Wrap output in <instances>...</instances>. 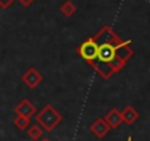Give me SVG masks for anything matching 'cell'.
<instances>
[{
  "label": "cell",
  "instance_id": "cell-1",
  "mask_svg": "<svg viewBox=\"0 0 150 141\" xmlns=\"http://www.w3.org/2000/svg\"><path fill=\"white\" fill-rule=\"evenodd\" d=\"M77 51L103 80H110L115 74H119L134 56L131 41L122 40L109 25L102 27L97 34L84 40Z\"/></svg>",
  "mask_w": 150,
  "mask_h": 141
},
{
  "label": "cell",
  "instance_id": "cell-2",
  "mask_svg": "<svg viewBox=\"0 0 150 141\" xmlns=\"http://www.w3.org/2000/svg\"><path fill=\"white\" fill-rule=\"evenodd\" d=\"M35 121L44 128L46 132H52L57 125L62 123L63 118L52 104H46L40 112L35 113Z\"/></svg>",
  "mask_w": 150,
  "mask_h": 141
},
{
  "label": "cell",
  "instance_id": "cell-3",
  "mask_svg": "<svg viewBox=\"0 0 150 141\" xmlns=\"http://www.w3.org/2000/svg\"><path fill=\"white\" fill-rule=\"evenodd\" d=\"M21 80H22V82L28 88L34 90V88H37L43 82V75H41V72H38L35 68H30V69H27L25 72L22 74V78Z\"/></svg>",
  "mask_w": 150,
  "mask_h": 141
},
{
  "label": "cell",
  "instance_id": "cell-4",
  "mask_svg": "<svg viewBox=\"0 0 150 141\" xmlns=\"http://www.w3.org/2000/svg\"><path fill=\"white\" fill-rule=\"evenodd\" d=\"M110 129H112V128H110V125L106 122L105 118H99V119H96V121L90 125L91 134H93L94 137H97V138H105V137L109 134Z\"/></svg>",
  "mask_w": 150,
  "mask_h": 141
},
{
  "label": "cell",
  "instance_id": "cell-5",
  "mask_svg": "<svg viewBox=\"0 0 150 141\" xmlns=\"http://www.w3.org/2000/svg\"><path fill=\"white\" fill-rule=\"evenodd\" d=\"M15 113H16V115H21V116L33 118V116L37 113V109H35V106H34L28 99H24V100H21V102L15 106Z\"/></svg>",
  "mask_w": 150,
  "mask_h": 141
},
{
  "label": "cell",
  "instance_id": "cell-6",
  "mask_svg": "<svg viewBox=\"0 0 150 141\" xmlns=\"http://www.w3.org/2000/svg\"><path fill=\"white\" fill-rule=\"evenodd\" d=\"M105 119H106V122L110 125V128H112V129H116V128H119V126H121V123H124L122 113H121V110H118L116 107L110 109V110L106 113Z\"/></svg>",
  "mask_w": 150,
  "mask_h": 141
},
{
  "label": "cell",
  "instance_id": "cell-7",
  "mask_svg": "<svg viewBox=\"0 0 150 141\" xmlns=\"http://www.w3.org/2000/svg\"><path fill=\"white\" fill-rule=\"evenodd\" d=\"M121 113H122V119H124V123H127V125H134L135 122H137V119L140 118V113L132 107V106H125L122 110H121Z\"/></svg>",
  "mask_w": 150,
  "mask_h": 141
},
{
  "label": "cell",
  "instance_id": "cell-8",
  "mask_svg": "<svg viewBox=\"0 0 150 141\" xmlns=\"http://www.w3.org/2000/svg\"><path fill=\"white\" fill-rule=\"evenodd\" d=\"M28 137L31 138V140H34V141H37V140H41V137H43V132H44V128L40 125V123H34V125H30L28 126Z\"/></svg>",
  "mask_w": 150,
  "mask_h": 141
},
{
  "label": "cell",
  "instance_id": "cell-9",
  "mask_svg": "<svg viewBox=\"0 0 150 141\" xmlns=\"http://www.w3.org/2000/svg\"><path fill=\"white\" fill-rule=\"evenodd\" d=\"M60 13L63 15V16H66V18H71L75 12H77V6H75L72 2H69V0H66V2H63L62 3V6H60Z\"/></svg>",
  "mask_w": 150,
  "mask_h": 141
},
{
  "label": "cell",
  "instance_id": "cell-10",
  "mask_svg": "<svg viewBox=\"0 0 150 141\" xmlns=\"http://www.w3.org/2000/svg\"><path fill=\"white\" fill-rule=\"evenodd\" d=\"M13 125L21 129V131H25L28 129V126L31 125V118H27V116H21V115H16V118L13 119Z\"/></svg>",
  "mask_w": 150,
  "mask_h": 141
},
{
  "label": "cell",
  "instance_id": "cell-11",
  "mask_svg": "<svg viewBox=\"0 0 150 141\" xmlns=\"http://www.w3.org/2000/svg\"><path fill=\"white\" fill-rule=\"evenodd\" d=\"M15 2V0H0V8H3V9H8L12 3Z\"/></svg>",
  "mask_w": 150,
  "mask_h": 141
},
{
  "label": "cell",
  "instance_id": "cell-12",
  "mask_svg": "<svg viewBox=\"0 0 150 141\" xmlns=\"http://www.w3.org/2000/svg\"><path fill=\"white\" fill-rule=\"evenodd\" d=\"M18 2H19V5H21V6L28 8V6H31V5H33L34 0H18Z\"/></svg>",
  "mask_w": 150,
  "mask_h": 141
},
{
  "label": "cell",
  "instance_id": "cell-13",
  "mask_svg": "<svg viewBox=\"0 0 150 141\" xmlns=\"http://www.w3.org/2000/svg\"><path fill=\"white\" fill-rule=\"evenodd\" d=\"M40 141H52V140H49V138H41Z\"/></svg>",
  "mask_w": 150,
  "mask_h": 141
},
{
  "label": "cell",
  "instance_id": "cell-14",
  "mask_svg": "<svg viewBox=\"0 0 150 141\" xmlns=\"http://www.w3.org/2000/svg\"><path fill=\"white\" fill-rule=\"evenodd\" d=\"M127 141H132V137H128V140Z\"/></svg>",
  "mask_w": 150,
  "mask_h": 141
}]
</instances>
